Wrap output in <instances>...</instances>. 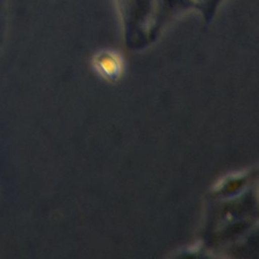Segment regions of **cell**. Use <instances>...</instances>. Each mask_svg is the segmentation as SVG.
<instances>
[]
</instances>
